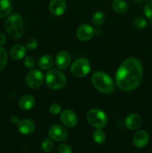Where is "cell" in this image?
Segmentation results:
<instances>
[{
	"label": "cell",
	"mask_w": 152,
	"mask_h": 153,
	"mask_svg": "<svg viewBox=\"0 0 152 153\" xmlns=\"http://www.w3.org/2000/svg\"><path fill=\"white\" fill-rule=\"evenodd\" d=\"M142 76L141 61L135 58H129L122 62L116 72V85L122 91H134L140 85Z\"/></svg>",
	"instance_id": "6da1fadb"
},
{
	"label": "cell",
	"mask_w": 152,
	"mask_h": 153,
	"mask_svg": "<svg viewBox=\"0 0 152 153\" xmlns=\"http://www.w3.org/2000/svg\"><path fill=\"white\" fill-rule=\"evenodd\" d=\"M4 27L6 32L10 37L13 39L20 38L25 31L23 18L17 13L11 14L5 19Z\"/></svg>",
	"instance_id": "7a4b0ae2"
},
{
	"label": "cell",
	"mask_w": 152,
	"mask_h": 153,
	"mask_svg": "<svg viewBox=\"0 0 152 153\" xmlns=\"http://www.w3.org/2000/svg\"><path fill=\"white\" fill-rule=\"evenodd\" d=\"M92 85L103 94H110L115 89L113 80L108 74L103 71H97L92 76Z\"/></svg>",
	"instance_id": "3957f363"
},
{
	"label": "cell",
	"mask_w": 152,
	"mask_h": 153,
	"mask_svg": "<svg viewBox=\"0 0 152 153\" xmlns=\"http://www.w3.org/2000/svg\"><path fill=\"white\" fill-rule=\"evenodd\" d=\"M46 83L50 89L60 90L66 84V78L61 70L52 68L46 73Z\"/></svg>",
	"instance_id": "277c9868"
},
{
	"label": "cell",
	"mask_w": 152,
	"mask_h": 153,
	"mask_svg": "<svg viewBox=\"0 0 152 153\" xmlns=\"http://www.w3.org/2000/svg\"><path fill=\"white\" fill-rule=\"evenodd\" d=\"M86 120L90 126L95 128H103L107 123V116L105 112L98 108L89 111L86 114Z\"/></svg>",
	"instance_id": "5b68a950"
},
{
	"label": "cell",
	"mask_w": 152,
	"mask_h": 153,
	"mask_svg": "<svg viewBox=\"0 0 152 153\" xmlns=\"http://www.w3.org/2000/svg\"><path fill=\"white\" fill-rule=\"evenodd\" d=\"M91 70L90 63L86 58H79L71 66V73L74 76L81 78L86 76Z\"/></svg>",
	"instance_id": "8992f818"
},
{
	"label": "cell",
	"mask_w": 152,
	"mask_h": 153,
	"mask_svg": "<svg viewBox=\"0 0 152 153\" xmlns=\"http://www.w3.org/2000/svg\"><path fill=\"white\" fill-rule=\"evenodd\" d=\"M44 80L43 73L39 70H32L28 73L25 78V84L28 88L36 89L41 86Z\"/></svg>",
	"instance_id": "52a82bcc"
},
{
	"label": "cell",
	"mask_w": 152,
	"mask_h": 153,
	"mask_svg": "<svg viewBox=\"0 0 152 153\" xmlns=\"http://www.w3.org/2000/svg\"><path fill=\"white\" fill-rule=\"evenodd\" d=\"M49 135L51 139L55 141H64L68 137V131L64 126L58 124H55L51 126L49 130Z\"/></svg>",
	"instance_id": "ba28073f"
},
{
	"label": "cell",
	"mask_w": 152,
	"mask_h": 153,
	"mask_svg": "<svg viewBox=\"0 0 152 153\" xmlns=\"http://www.w3.org/2000/svg\"><path fill=\"white\" fill-rule=\"evenodd\" d=\"M95 34L93 28L88 24H83L77 28L76 36L77 39L82 42H86L92 39Z\"/></svg>",
	"instance_id": "9c48e42d"
},
{
	"label": "cell",
	"mask_w": 152,
	"mask_h": 153,
	"mask_svg": "<svg viewBox=\"0 0 152 153\" xmlns=\"http://www.w3.org/2000/svg\"><path fill=\"white\" fill-rule=\"evenodd\" d=\"M56 66L59 70H66L71 63V55L67 51H61L58 52L55 58Z\"/></svg>",
	"instance_id": "30bf717a"
},
{
	"label": "cell",
	"mask_w": 152,
	"mask_h": 153,
	"mask_svg": "<svg viewBox=\"0 0 152 153\" xmlns=\"http://www.w3.org/2000/svg\"><path fill=\"white\" fill-rule=\"evenodd\" d=\"M61 121L65 126L72 128L77 125V117L73 111L66 109L61 113Z\"/></svg>",
	"instance_id": "8fae6325"
},
{
	"label": "cell",
	"mask_w": 152,
	"mask_h": 153,
	"mask_svg": "<svg viewBox=\"0 0 152 153\" xmlns=\"http://www.w3.org/2000/svg\"><path fill=\"white\" fill-rule=\"evenodd\" d=\"M66 9V0H51L49 3V10L54 16H59L65 12Z\"/></svg>",
	"instance_id": "7c38bea8"
},
{
	"label": "cell",
	"mask_w": 152,
	"mask_h": 153,
	"mask_svg": "<svg viewBox=\"0 0 152 153\" xmlns=\"http://www.w3.org/2000/svg\"><path fill=\"white\" fill-rule=\"evenodd\" d=\"M149 141V134L144 130L137 131L133 137V143L137 148H142L148 144Z\"/></svg>",
	"instance_id": "4fadbf2b"
},
{
	"label": "cell",
	"mask_w": 152,
	"mask_h": 153,
	"mask_svg": "<svg viewBox=\"0 0 152 153\" xmlns=\"http://www.w3.org/2000/svg\"><path fill=\"white\" fill-rule=\"evenodd\" d=\"M142 118L137 114H131L125 119V126L130 130H137L141 126Z\"/></svg>",
	"instance_id": "5bb4252c"
},
{
	"label": "cell",
	"mask_w": 152,
	"mask_h": 153,
	"mask_svg": "<svg viewBox=\"0 0 152 153\" xmlns=\"http://www.w3.org/2000/svg\"><path fill=\"white\" fill-rule=\"evenodd\" d=\"M18 130L23 134H30L35 130V124L29 119L22 120L17 124Z\"/></svg>",
	"instance_id": "9a60e30c"
},
{
	"label": "cell",
	"mask_w": 152,
	"mask_h": 153,
	"mask_svg": "<svg viewBox=\"0 0 152 153\" xmlns=\"http://www.w3.org/2000/svg\"><path fill=\"white\" fill-rule=\"evenodd\" d=\"M26 48L22 44H16L11 48L10 52V57L15 61H19L25 57Z\"/></svg>",
	"instance_id": "2e32d148"
},
{
	"label": "cell",
	"mask_w": 152,
	"mask_h": 153,
	"mask_svg": "<svg viewBox=\"0 0 152 153\" xmlns=\"http://www.w3.org/2000/svg\"><path fill=\"white\" fill-rule=\"evenodd\" d=\"M35 105V99L31 95L22 96L19 100V106L22 110H30Z\"/></svg>",
	"instance_id": "e0dca14e"
},
{
	"label": "cell",
	"mask_w": 152,
	"mask_h": 153,
	"mask_svg": "<svg viewBox=\"0 0 152 153\" xmlns=\"http://www.w3.org/2000/svg\"><path fill=\"white\" fill-rule=\"evenodd\" d=\"M112 7L115 12L119 14H124L128 11V4L125 0H113L112 2Z\"/></svg>",
	"instance_id": "ac0fdd59"
},
{
	"label": "cell",
	"mask_w": 152,
	"mask_h": 153,
	"mask_svg": "<svg viewBox=\"0 0 152 153\" xmlns=\"http://www.w3.org/2000/svg\"><path fill=\"white\" fill-rule=\"evenodd\" d=\"M11 11V1L10 0H0V19L8 16Z\"/></svg>",
	"instance_id": "d6986e66"
},
{
	"label": "cell",
	"mask_w": 152,
	"mask_h": 153,
	"mask_svg": "<svg viewBox=\"0 0 152 153\" xmlns=\"http://www.w3.org/2000/svg\"><path fill=\"white\" fill-rule=\"evenodd\" d=\"M53 64V58L49 55H43L38 60V66L42 70H49L52 67Z\"/></svg>",
	"instance_id": "ffe728a7"
},
{
	"label": "cell",
	"mask_w": 152,
	"mask_h": 153,
	"mask_svg": "<svg viewBox=\"0 0 152 153\" xmlns=\"http://www.w3.org/2000/svg\"><path fill=\"white\" fill-rule=\"evenodd\" d=\"M92 139L98 144H102L106 140V134L101 128H96L92 133Z\"/></svg>",
	"instance_id": "44dd1931"
},
{
	"label": "cell",
	"mask_w": 152,
	"mask_h": 153,
	"mask_svg": "<svg viewBox=\"0 0 152 153\" xmlns=\"http://www.w3.org/2000/svg\"><path fill=\"white\" fill-rule=\"evenodd\" d=\"M106 19L105 14L102 11H97L93 14L92 18V22L95 26H100L104 22Z\"/></svg>",
	"instance_id": "7402d4cb"
},
{
	"label": "cell",
	"mask_w": 152,
	"mask_h": 153,
	"mask_svg": "<svg viewBox=\"0 0 152 153\" xmlns=\"http://www.w3.org/2000/svg\"><path fill=\"white\" fill-rule=\"evenodd\" d=\"M41 147L43 150L46 153H50L55 148V144L51 138H46L42 142Z\"/></svg>",
	"instance_id": "603a6c76"
},
{
	"label": "cell",
	"mask_w": 152,
	"mask_h": 153,
	"mask_svg": "<svg viewBox=\"0 0 152 153\" xmlns=\"http://www.w3.org/2000/svg\"><path fill=\"white\" fill-rule=\"evenodd\" d=\"M148 25V22L145 18L142 16H137L134 20V26L137 29H142Z\"/></svg>",
	"instance_id": "cb8c5ba5"
},
{
	"label": "cell",
	"mask_w": 152,
	"mask_h": 153,
	"mask_svg": "<svg viewBox=\"0 0 152 153\" xmlns=\"http://www.w3.org/2000/svg\"><path fill=\"white\" fill-rule=\"evenodd\" d=\"M7 61V54L5 49L0 46V72L5 67Z\"/></svg>",
	"instance_id": "d4e9b609"
},
{
	"label": "cell",
	"mask_w": 152,
	"mask_h": 153,
	"mask_svg": "<svg viewBox=\"0 0 152 153\" xmlns=\"http://www.w3.org/2000/svg\"><path fill=\"white\" fill-rule=\"evenodd\" d=\"M143 12L148 19H152V1H149L145 5Z\"/></svg>",
	"instance_id": "484cf974"
},
{
	"label": "cell",
	"mask_w": 152,
	"mask_h": 153,
	"mask_svg": "<svg viewBox=\"0 0 152 153\" xmlns=\"http://www.w3.org/2000/svg\"><path fill=\"white\" fill-rule=\"evenodd\" d=\"M24 65L28 69H33L35 66V60L32 56H27L24 59Z\"/></svg>",
	"instance_id": "4316f807"
},
{
	"label": "cell",
	"mask_w": 152,
	"mask_h": 153,
	"mask_svg": "<svg viewBox=\"0 0 152 153\" xmlns=\"http://www.w3.org/2000/svg\"><path fill=\"white\" fill-rule=\"evenodd\" d=\"M49 112L53 115H57L61 112V106L58 103H53L49 107Z\"/></svg>",
	"instance_id": "83f0119b"
},
{
	"label": "cell",
	"mask_w": 152,
	"mask_h": 153,
	"mask_svg": "<svg viewBox=\"0 0 152 153\" xmlns=\"http://www.w3.org/2000/svg\"><path fill=\"white\" fill-rule=\"evenodd\" d=\"M58 151L59 153H72V149L71 146H69L66 143H61L58 146Z\"/></svg>",
	"instance_id": "f1b7e54d"
},
{
	"label": "cell",
	"mask_w": 152,
	"mask_h": 153,
	"mask_svg": "<svg viewBox=\"0 0 152 153\" xmlns=\"http://www.w3.org/2000/svg\"><path fill=\"white\" fill-rule=\"evenodd\" d=\"M37 46H38V42H37V40L36 39L31 38L26 42V47L28 49L33 50V49H37Z\"/></svg>",
	"instance_id": "f546056e"
},
{
	"label": "cell",
	"mask_w": 152,
	"mask_h": 153,
	"mask_svg": "<svg viewBox=\"0 0 152 153\" xmlns=\"http://www.w3.org/2000/svg\"><path fill=\"white\" fill-rule=\"evenodd\" d=\"M6 43V36L2 33H0V46H3Z\"/></svg>",
	"instance_id": "4dcf8cb0"
},
{
	"label": "cell",
	"mask_w": 152,
	"mask_h": 153,
	"mask_svg": "<svg viewBox=\"0 0 152 153\" xmlns=\"http://www.w3.org/2000/svg\"><path fill=\"white\" fill-rule=\"evenodd\" d=\"M10 120H11V122L13 123H14V124H18V123H19V121H20V120H19V117H16V116L12 117L10 118Z\"/></svg>",
	"instance_id": "1f68e13d"
},
{
	"label": "cell",
	"mask_w": 152,
	"mask_h": 153,
	"mask_svg": "<svg viewBox=\"0 0 152 153\" xmlns=\"http://www.w3.org/2000/svg\"><path fill=\"white\" fill-rule=\"evenodd\" d=\"M146 1H151V0H146Z\"/></svg>",
	"instance_id": "d6a6232c"
}]
</instances>
